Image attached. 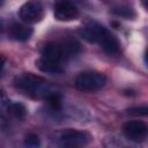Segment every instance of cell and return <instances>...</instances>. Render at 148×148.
Masks as SVG:
<instances>
[{"label": "cell", "instance_id": "14", "mask_svg": "<svg viewBox=\"0 0 148 148\" xmlns=\"http://www.w3.org/2000/svg\"><path fill=\"white\" fill-rule=\"evenodd\" d=\"M25 146L28 147H37L39 146V138L36 135V134H29L27 138H25V141H24Z\"/></svg>", "mask_w": 148, "mask_h": 148}, {"label": "cell", "instance_id": "12", "mask_svg": "<svg viewBox=\"0 0 148 148\" xmlns=\"http://www.w3.org/2000/svg\"><path fill=\"white\" fill-rule=\"evenodd\" d=\"M7 110H8V113H9L13 118H16V119H22V118H24V116H25V113H27V110H25L24 105L21 104V103H18V102L8 103Z\"/></svg>", "mask_w": 148, "mask_h": 148}, {"label": "cell", "instance_id": "3", "mask_svg": "<svg viewBox=\"0 0 148 148\" xmlns=\"http://www.w3.org/2000/svg\"><path fill=\"white\" fill-rule=\"evenodd\" d=\"M106 83V76L96 71H86L80 73L74 81L75 88L82 92H96Z\"/></svg>", "mask_w": 148, "mask_h": 148}, {"label": "cell", "instance_id": "16", "mask_svg": "<svg viewBox=\"0 0 148 148\" xmlns=\"http://www.w3.org/2000/svg\"><path fill=\"white\" fill-rule=\"evenodd\" d=\"M143 3H145V6L148 8V0H143Z\"/></svg>", "mask_w": 148, "mask_h": 148}, {"label": "cell", "instance_id": "1", "mask_svg": "<svg viewBox=\"0 0 148 148\" xmlns=\"http://www.w3.org/2000/svg\"><path fill=\"white\" fill-rule=\"evenodd\" d=\"M80 49L81 45L76 39L65 38L47 43L42 50V56L64 64L71 58L75 57L80 52Z\"/></svg>", "mask_w": 148, "mask_h": 148}, {"label": "cell", "instance_id": "6", "mask_svg": "<svg viewBox=\"0 0 148 148\" xmlns=\"http://www.w3.org/2000/svg\"><path fill=\"white\" fill-rule=\"evenodd\" d=\"M124 135L133 142H141L148 135V126L141 120H131L123 126Z\"/></svg>", "mask_w": 148, "mask_h": 148}, {"label": "cell", "instance_id": "2", "mask_svg": "<svg viewBox=\"0 0 148 148\" xmlns=\"http://www.w3.org/2000/svg\"><path fill=\"white\" fill-rule=\"evenodd\" d=\"M14 84L18 90L32 97L46 99L51 94L54 92V90L51 89V87L45 80L31 73H25L17 76L14 80Z\"/></svg>", "mask_w": 148, "mask_h": 148}, {"label": "cell", "instance_id": "13", "mask_svg": "<svg viewBox=\"0 0 148 148\" xmlns=\"http://www.w3.org/2000/svg\"><path fill=\"white\" fill-rule=\"evenodd\" d=\"M128 113L134 116H141V117H148V106H135L128 109Z\"/></svg>", "mask_w": 148, "mask_h": 148}, {"label": "cell", "instance_id": "5", "mask_svg": "<svg viewBox=\"0 0 148 148\" xmlns=\"http://www.w3.org/2000/svg\"><path fill=\"white\" fill-rule=\"evenodd\" d=\"M18 16L22 22L34 24L39 22L44 16V6L39 0H29L18 9Z\"/></svg>", "mask_w": 148, "mask_h": 148}, {"label": "cell", "instance_id": "9", "mask_svg": "<svg viewBox=\"0 0 148 148\" xmlns=\"http://www.w3.org/2000/svg\"><path fill=\"white\" fill-rule=\"evenodd\" d=\"M7 32H8V37L10 39L16 40V42H25L32 36L34 30L27 23L25 24L13 23L8 27Z\"/></svg>", "mask_w": 148, "mask_h": 148}, {"label": "cell", "instance_id": "8", "mask_svg": "<svg viewBox=\"0 0 148 148\" xmlns=\"http://www.w3.org/2000/svg\"><path fill=\"white\" fill-rule=\"evenodd\" d=\"M106 31H108V29L104 25H102V24H99L97 22H92L91 21V22H88L81 29L80 34L89 43H97L98 44V42L105 35Z\"/></svg>", "mask_w": 148, "mask_h": 148}, {"label": "cell", "instance_id": "15", "mask_svg": "<svg viewBox=\"0 0 148 148\" xmlns=\"http://www.w3.org/2000/svg\"><path fill=\"white\" fill-rule=\"evenodd\" d=\"M145 62H146V65L148 66V50H147L146 53H145Z\"/></svg>", "mask_w": 148, "mask_h": 148}, {"label": "cell", "instance_id": "4", "mask_svg": "<svg viewBox=\"0 0 148 148\" xmlns=\"http://www.w3.org/2000/svg\"><path fill=\"white\" fill-rule=\"evenodd\" d=\"M92 136L86 131L67 130L59 134L58 143L62 147H83L90 143Z\"/></svg>", "mask_w": 148, "mask_h": 148}, {"label": "cell", "instance_id": "7", "mask_svg": "<svg viewBox=\"0 0 148 148\" xmlns=\"http://www.w3.org/2000/svg\"><path fill=\"white\" fill-rule=\"evenodd\" d=\"M53 14L58 21H72L77 17L79 9L71 0H57L53 7Z\"/></svg>", "mask_w": 148, "mask_h": 148}, {"label": "cell", "instance_id": "10", "mask_svg": "<svg viewBox=\"0 0 148 148\" xmlns=\"http://www.w3.org/2000/svg\"><path fill=\"white\" fill-rule=\"evenodd\" d=\"M98 45L101 46V49L105 53H108L110 56H116V54H118L120 52V43H119V40L109 30L101 38V40L98 42Z\"/></svg>", "mask_w": 148, "mask_h": 148}, {"label": "cell", "instance_id": "11", "mask_svg": "<svg viewBox=\"0 0 148 148\" xmlns=\"http://www.w3.org/2000/svg\"><path fill=\"white\" fill-rule=\"evenodd\" d=\"M36 67L43 72V73H50V74H60L64 72V67L62 64L56 60H52L50 58H45L43 56H40V58H38L36 60Z\"/></svg>", "mask_w": 148, "mask_h": 148}]
</instances>
